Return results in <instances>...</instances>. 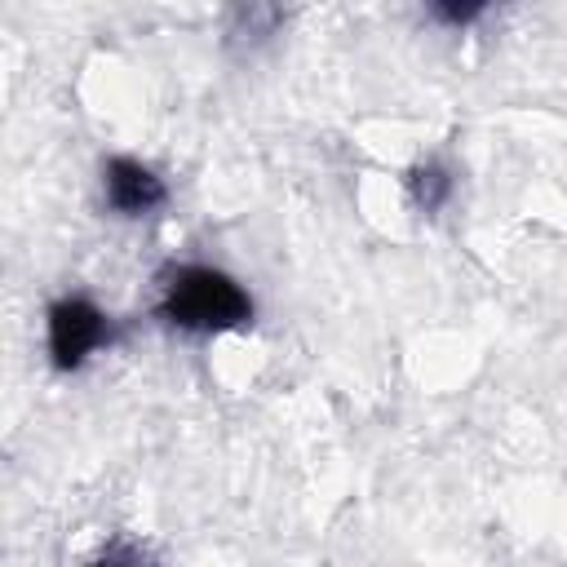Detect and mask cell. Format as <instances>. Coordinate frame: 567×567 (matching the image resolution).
I'll return each mask as SVG.
<instances>
[{"label":"cell","mask_w":567,"mask_h":567,"mask_svg":"<svg viewBox=\"0 0 567 567\" xmlns=\"http://www.w3.org/2000/svg\"><path fill=\"white\" fill-rule=\"evenodd\" d=\"M89 567H155V558L146 554V549H137V545H128V540H111Z\"/></svg>","instance_id":"5b68a950"},{"label":"cell","mask_w":567,"mask_h":567,"mask_svg":"<svg viewBox=\"0 0 567 567\" xmlns=\"http://www.w3.org/2000/svg\"><path fill=\"white\" fill-rule=\"evenodd\" d=\"M434 13H439L443 22H474V18L483 13V9H474V4H461V9H456V4H439Z\"/></svg>","instance_id":"8992f818"},{"label":"cell","mask_w":567,"mask_h":567,"mask_svg":"<svg viewBox=\"0 0 567 567\" xmlns=\"http://www.w3.org/2000/svg\"><path fill=\"white\" fill-rule=\"evenodd\" d=\"M102 199L115 217H146V213L164 208L168 186L151 164L128 159V155H111L102 164Z\"/></svg>","instance_id":"3957f363"},{"label":"cell","mask_w":567,"mask_h":567,"mask_svg":"<svg viewBox=\"0 0 567 567\" xmlns=\"http://www.w3.org/2000/svg\"><path fill=\"white\" fill-rule=\"evenodd\" d=\"M408 195L421 213H439L452 195V173L443 164H421V168L408 173Z\"/></svg>","instance_id":"277c9868"},{"label":"cell","mask_w":567,"mask_h":567,"mask_svg":"<svg viewBox=\"0 0 567 567\" xmlns=\"http://www.w3.org/2000/svg\"><path fill=\"white\" fill-rule=\"evenodd\" d=\"M111 341V319L80 292L58 297L49 306V359L58 372H75L89 363L93 350Z\"/></svg>","instance_id":"7a4b0ae2"},{"label":"cell","mask_w":567,"mask_h":567,"mask_svg":"<svg viewBox=\"0 0 567 567\" xmlns=\"http://www.w3.org/2000/svg\"><path fill=\"white\" fill-rule=\"evenodd\" d=\"M155 315L177 332H230L252 319V297L217 266H177L164 275Z\"/></svg>","instance_id":"6da1fadb"}]
</instances>
